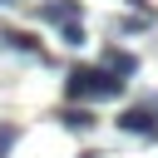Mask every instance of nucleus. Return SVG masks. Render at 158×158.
<instances>
[{
    "label": "nucleus",
    "instance_id": "nucleus-7",
    "mask_svg": "<svg viewBox=\"0 0 158 158\" xmlns=\"http://www.w3.org/2000/svg\"><path fill=\"white\" fill-rule=\"evenodd\" d=\"M64 44H84V25H64Z\"/></svg>",
    "mask_w": 158,
    "mask_h": 158
},
{
    "label": "nucleus",
    "instance_id": "nucleus-1",
    "mask_svg": "<svg viewBox=\"0 0 158 158\" xmlns=\"http://www.w3.org/2000/svg\"><path fill=\"white\" fill-rule=\"evenodd\" d=\"M64 94H69V104L84 109L89 99H114V94H123V79L109 74V69H94V64H74L69 79H64Z\"/></svg>",
    "mask_w": 158,
    "mask_h": 158
},
{
    "label": "nucleus",
    "instance_id": "nucleus-5",
    "mask_svg": "<svg viewBox=\"0 0 158 158\" xmlns=\"http://www.w3.org/2000/svg\"><path fill=\"white\" fill-rule=\"evenodd\" d=\"M59 118H64V128H74V133H89V128L99 123V118H94L89 109H79V104H69V109H64Z\"/></svg>",
    "mask_w": 158,
    "mask_h": 158
},
{
    "label": "nucleus",
    "instance_id": "nucleus-2",
    "mask_svg": "<svg viewBox=\"0 0 158 158\" xmlns=\"http://www.w3.org/2000/svg\"><path fill=\"white\" fill-rule=\"evenodd\" d=\"M118 128L123 133H138V138H158V99L143 104V109H123L118 114Z\"/></svg>",
    "mask_w": 158,
    "mask_h": 158
},
{
    "label": "nucleus",
    "instance_id": "nucleus-4",
    "mask_svg": "<svg viewBox=\"0 0 158 158\" xmlns=\"http://www.w3.org/2000/svg\"><path fill=\"white\" fill-rule=\"evenodd\" d=\"M104 69H109V74H118V79L128 84V79L138 74V54H128V49H109V54H104Z\"/></svg>",
    "mask_w": 158,
    "mask_h": 158
},
{
    "label": "nucleus",
    "instance_id": "nucleus-6",
    "mask_svg": "<svg viewBox=\"0 0 158 158\" xmlns=\"http://www.w3.org/2000/svg\"><path fill=\"white\" fill-rule=\"evenodd\" d=\"M15 138H20V128H15V123H0V158L15 148Z\"/></svg>",
    "mask_w": 158,
    "mask_h": 158
},
{
    "label": "nucleus",
    "instance_id": "nucleus-8",
    "mask_svg": "<svg viewBox=\"0 0 158 158\" xmlns=\"http://www.w3.org/2000/svg\"><path fill=\"white\" fill-rule=\"evenodd\" d=\"M128 5H133V10H148V0H128Z\"/></svg>",
    "mask_w": 158,
    "mask_h": 158
},
{
    "label": "nucleus",
    "instance_id": "nucleus-3",
    "mask_svg": "<svg viewBox=\"0 0 158 158\" xmlns=\"http://www.w3.org/2000/svg\"><path fill=\"white\" fill-rule=\"evenodd\" d=\"M74 15H79V0H49V5H40V20L44 25H74Z\"/></svg>",
    "mask_w": 158,
    "mask_h": 158
}]
</instances>
